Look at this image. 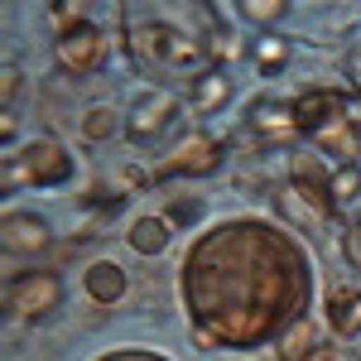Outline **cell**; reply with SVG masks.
<instances>
[{
	"label": "cell",
	"instance_id": "1",
	"mask_svg": "<svg viewBox=\"0 0 361 361\" xmlns=\"http://www.w3.org/2000/svg\"><path fill=\"white\" fill-rule=\"evenodd\" d=\"M313 289L318 270L308 246L260 212L207 222L178 265V304L193 333L222 352L284 342L308 318Z\"/></svg>",
	"mask_w": 361,
	"mask_h": 361
},
{
	"label": "cell",
	"instance_id": "2",
	"mask_svg": "<svg viewBox=\"0 0 361 361\" xmlns=\"http://www.w3.org/2000/svg\"><path fill=\"white\" fill-rule=\"evenodd\" d=\"M5 304H10V313H15L20 323H44V318L58 313V304H63V279H58L54 270H25V275L10 279Z\"/></svg>",
	"mask_w": 361,
	"mask_h": 361
},
{
	"label": "cell",
	"instance_id": "3",
	"mask_svg": "<svg viewBox=\"0 0 361 361\" xmlns=\"http://www.w3.org/2000/svg\"><path fill=\"white\" fill-rule=\"evenodd\" d=\"M15 173H25L29 183H39V188H54V183H63L73 173V154L49 135L29 140L25 149H20V159H10V183H15Z\"/></svg>",
	"mask_w": 361,
	"mask_h": 361
},
{
	"label": "cell",
	"instance_id": "4",
	"mask_svg": "<svg viewBox=\"0 0 361 361\" xmlns=\"http://www.w3.org/2000/svg\"><path fill=\"white\" fill-rule=\"evenodd\" d=\"M58 63L68 73H97L106 63V39L92 25H73L63 39H58Z\"/></svg>",
	"mask_w": 361,
	"mask_h": 361
},
{
	"label": "cell",
	"instance_id": "5",
	"mask_svg": "<svg viewBox=\"0 0 361 361\" xmlns=\"http://www.w3.org/2000/svg\"><path fill=\"white\" fill-rule=\"evenodd\" d=\"M173 116H178V97L173 92H145L130 106V116H126V130H130V140H154L159 130H169Z\"/></svg>",
	"mask_w": 361,
	"mask_h": 361
},
{
	"label": "cell",
	"instance_id": "6",
	"mask_svg": "<svg viewBox=\"0 0 361 361\" xmlns=\"http://www.w3.org/2000/svg\"><path fill=\"white\" fill-rule=\"evenodd\" d=\"M5 250L10 255H39V250H49V222L44 217H25V212H10L5 217Z\"/></svg>",
	"mask_w": 361,
	"mask_h": 361
},
{
	"label": "cell",
	"instance_id": "7",
	"mask_svg": "<svg viewBox=\"0 0 361 361\" xmlns=\"http://www.w3.org/2000/svg\"><path fill=\"white\" fill-rule=\"evenodd\" d=\"M87 294L97 299V304H116V299H126V270L116 265V260H92L87 265Z\"/></svg>",
	"mask_w": 361,
	"mask_h": 361
},
{
	"label": "cell",
	"instance_id": "8",
	"mask_svg": "<svg viewBox=\"0 0 361 361\" xmlns=\"http://www.w3.org/2000/svg\"><path fill=\"white\" fill-rule=\"evenodd\" d=\"M169 236H173L169 217H135V222H130V231H126V241H130V250H135V255H164V250H169Z\"/></svg>",
	"mask_w": 361,
	"mask_h": 361
},
{
	"label": "cell",
	"instance_id": "9",
	"mask_svg": "<svg viewBox=\"0 0 361 361\" xmlns=\"http://www.w3.org/2000/svg\"><path fill=\"white\" fill-rule=\"evenodd\" d=\"M212 159H217V145L207 135H188V145H178L173 154H169V164H164V173H202V169H212Z\"/></svg>",
	"mask_w": 361,
	"mask_h": 361
},
{
	"label": "cell",
	"instance_id": "10",
	"mask_svg": "<svg viewBox=\"0 0 361 361\" xmlns=\"http://www.w3.org/2000/svg\"><path fill=\"white\" fill-rule=\"evenodd\" d=\"M226 97H231V82H226V73H207V78H197V82H193V106H197V111H212V106H222Z\"/></svg>",
	"mask_w": 361,
	"mask_h": 361
},
{
	"label": "cell",
	"instance_id": "11",
	"mask_svg": "<svg viewBox=\"0 0 361 361\" xmlns=\"http://www.w3.org/2000/svg\"><path fill=\"white\" fill-rule=\"evenodd\" d=\"M333 328L337 333H357L361 328V299H352V294H333Z\"/></svg>",
	"mask_w": 361,
	"mask_h": 361
},
{
	"label": "cell",
	"instance_id": "12",
	"mask_svg": "<svg viewBox=\"0 0 361 361\" xmlns=\"http://www.w3.org/2000/svg\"><path fill=\"white\" fill-rule=\"evenodd\" d=\"M116 121H121V116H116L111 106H92V111L82 116V135H87V140L111 135V130H116Z\"/></svg>",
	"mask_w": 361,
	"mask_h": 361
},
{
	"label": "cell",
	"instance_id": "13",
	"mask_svg": "<svg viewBox=\"0 0 361 361\" xmlns=\"http://www.w3.org/2000/svg\"><path fill=\"white\" fill-rule=\"evenodd\" d=\"M92 361H173L164 352H154V347H111V352H102V357Z\"/></svg>",
	"mask_w": 361,
	"mask_h": 361
},
{
	"label": "cell",
	"instance_id": "14",
	"mask_svg": "<svg viewBox=\"0 0 361 361\" xmlns=\"http://www.w3.org/2000/svg\"><path fill=\"white\" fill-rule=\"evenodd\" d=\"M241 15H246V20H255V25H270V20H284V5H279V0H265V5L246 0V5H241Z\"/></svg>",
	"mask_w": 361,
	"mask_h": 361
},
{
	"label": "cell",
	"instance_id": "15",
	"mask_svg": "<svg viewBox=\"0 0 361 361\" xmlns=\"http://www.w3.org/2000/svg\"><path fill=\"white\" fill-rule=\"evenodd\" d=\"M347 82H357V92H361V49L347 54Z\"/></svg>",
	"mask_w": 361,
	"mask_h": 361
}]
</instances>
